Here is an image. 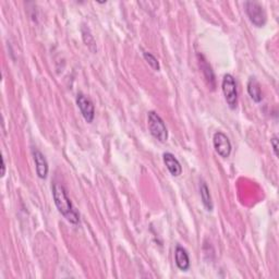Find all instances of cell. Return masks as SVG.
Returning a JSON list of instances; mask_svg holds the SVG:
<instances>
[{
	"mask_svg": "<svg viewBox=\"0 0 279 279\" xmlns=\"http://www.w3.org/2000/svg\"><path fill=\"white\" fill-rule=\"evenodd\" d=\"M52 198L56 204V207L64 217L70 222L71 224H78L79 220V214L77 210L73 207V205L70 201L69 197H68L66 189L59 183H54L52 186Z\"/></svg>",
	"mask_w": 279,
	"mask_h": 279,
	"instance_id": "cell-1",
	"label": "cell"
},
{
	"mask_svg": "<svg viewBox=\"0 0 279 279\" xmlns=\"http://www.w3.org/2000/svg\"><path fill=\"white\" fill-rule=\"evenodd\" d=\"M147 127H149L151 134L161 143H165L168 140V130L166 124L157 113L150 112L147 114Z\"/></svg>",
	"mask_w": 279,
	"mask_h": 279,
	"instance_id": "cell-2",
	"label": "cell"
},
{
	"mask_svg": "<svg viewBox=\"0 0 279 279\" xmlns=\"http://www.w3.org/2000/svg\"><path fill=\"white\" fill-rule=\"evenodd\" d=\"M244 9L252 24L255 25L256 28H263L266 24V12L264 7L259 1H245Z\"/></svg>",
	"mask_w": 279,
	"mask_h": 279,
	"instance_id": "cell-3",
	"label": "cell"
},
{
	"mask_svg": "<svg viewBox=\"0 0 279 279\" xmlns=\"http://www.w3.org/2000/svg\"><path fill=\"white\" fill-rule=\"evenodd\" d=\"M222 88L229 108L236 109L237 105H238V91H237V83L235 78L231 75H226L223 79Z\"/></svg>",
	"mask_w": 279,
	"mask_h": 279,
	"instance_id": "cell-4",
	"label": "cell"
},
{
	"mask_svg": "<svg viewBox=\"0 0 279 279\" xmlns=\"http://www.w3.org/2000/svg\"><path fill=\"white\" fill-rule=\"evenodd\" d=\"M213 144L216 153H217L220 157L228 159L231 154V149H233V147H231L230 140L228 139L227 135L220 132V131L216 132L213 138Z\"/></svg>",
	"mask_w": 279,
	"mask_h": 279,
	"instance_id": "cell-5",
	"label": "cell"
},
{
	"mask_svg": "<svg viewBox=\"0 0 279 279\" xmlns=\"http://www.w3.org/2000/svg\"><path fill=\"white\" fill-rule=\"evenodd\" d=\"M77 105L86 122L92 123L94 117H95V108H94V105L91 102V99H88L85 95L80 93L77 96Z\"/></svg>",
	"mask_w": 279,
	"mask_h": 279,
	"instance_id": "cell-6",
	"label": "cell"
},
{
	"mask_svg": "<svg viewBox=\"0 0 279 279\" xmlns=\"http://www.w3.org/2000/svg\"><path fill=\"white\" fill-rule=\"evenodd\" d=\"M33 157L36 166V173L40 179H46L48 176V162H47L43 153L39 150H33Z\"/></svg>",
	"mask_w": 279,
	"mask_h": 279,
	"instance_id": "cell-7",
	"label": "cell"
},
{
	"mask_svg": "<svg viewBox=\"0 0 279 279\" xmlns=\"http://www.w3.org/2000/svg\"><path fill=\"white\" fill-rule=\"evenodd\" d=\"M162 159H164L167 169L169 170L171 176L179 177L181 175L182 167L180 162H179V160L175 157V155L171 154V153H165V154L162 155Z\"/></svg>",
	"mask_w": 279,
	"mask_h": 279,
	"instance_id": "cell-8",
	"label": "cell"
},
{
	"mask_svg": "<svg viewBox=\"0 0 279 279\" xmlns=\"http://www.w3.org/2000/svg\"><path fill=\"white\" fill-rule=\"evenodd\" d=\"M175 261L178 268L182 272H187L190 268V259L186 249L182 246L178 245L175 251Z\"/></svg>",
	"mask_w": 279,
	"mask_h": 279,
	"instance_id": "cell-9",
	"label": "cell"
},
{
	"mask_svg": "<svg viewBox=\"0 0 279 279\" xmlns=\"http://www.w3.org/2000/svg\"><path fill=\"white\" fill-rule=\"evenodd\" d=\"M199 67H201L203 75L206 79V81L208 82L209 87L214 89L215 88V76H214V71L212 70V67L208 65V62L205 59L203 55H199Z\"/></svg>",
	"mask_w": 279,
	"mask_h": 279,
	"instance_id": "cell-10",
	"label": "cell"
},
{
	"mask_svg": "<svg viewBox=\"0 0 279 279\" xmlns=\"http://www.w3.org/2000/svg\"><path fill=\"white\" fill-rule=\"evenodd\" d=\"M247 93H249L250 97L253 99L255 103L262 102L263 95L261 85L255 78H250L249 82H247Z\"/></svg>",
	"mask_w": 279,
	"mask_h": 279,
	"instance_id": "cell-11",
	"label": "cell"
},
{
	"mask_svg": "<svg viewBox=\"0 0 279 279\" xmlns=\"http://www.w3.org/2000/svg\"><path fill=\"white\" fill-rule=\"evenodd\" d=\"M199 194H201V199H202V202L204 204L205 208H206L207 210H213L214 205L212 201V197H210L207 184L204 181H201V183H199Z\"/></svg>",
	"mask_w": 279,
	"mask_h": 279,
	"instance_id": "cell-12",
	"label": "cell"
},
{
	"mask_svg": "<svg viewBox=\"0 0 279 279\" xmlns=\"http://www.w3.org/2000/svg\"><path fill=\"white\" fill-rule=\"evenodd\" d=\"M144 56V59L146 60L147 64L152 68L154 71H159L160 70V66H159V62L157 60V58L155 56H153L151 52H144L143 54Z\"/></svg>",
	"mask_w": 279,
	"mask_h": 279,
	"instance_id": "cell-13",
	"label": "cell"
},
{
	"mask_svg": "<svg viewBox=\"0 0 279 279\" xmlns=\"http://www.w3.org/2000/svg\"><path fill=\"white\" fill-rule=\"evenodd\" d=\"M271 144L273 146V150H274V153H275V155L278 156V138H277V135L274 136V138L271 140Z\"/></svg>",
	"mask_w": 279,
	"mask_h": 279,
	"instance_id": "cell-14",
	"label": "cell"
},
{
	"mask_svg": "<svg viewBox=\"0 0 279 279\" xmlns=\"http://www.w3.org/2000/svg\"><path fill=\"white\" fill-rule=\"evenodd\" d=\"M1 177H4V173H6V164H4V159H1Z\"/></svg>",
	"mask_w": 279,
	"mask_h": 279,
	"instance_id": "cell-15",
	"label": "cell"
}]
</instances>
